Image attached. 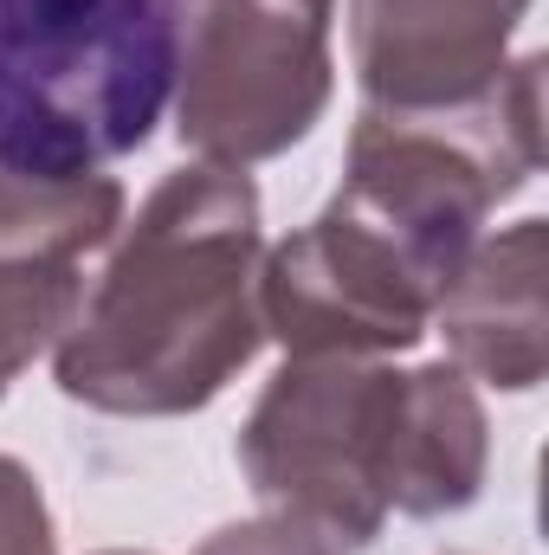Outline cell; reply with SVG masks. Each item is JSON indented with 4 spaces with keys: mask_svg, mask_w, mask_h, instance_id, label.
<instances>
[{
    "mask_svg": "<svg viewBox=\"0 0 549 555\" xmlns=\"http://www.w3.org/2000/svg\"><path fill=\"white\" fill-rule=\"evenodd\" d=\"M259 330L284 343V356H362L388 362L413 349L439 310V284L382 233L369 214L330 207L291 233L284 246L259 253Z\"/></svg>",
    "mask_w": 549,
    "mask_h": 555,
    "instance_id": "5b68a950",
    "label": "cell"
},
{
    "mask_svg": "<svg viewBox=\"0 0 549 555\" xmlns=\"http://www.w3.org/2000/svg\"><path fill=\"white\" fill-rule=\"evenodd\" d=\"M194 555H343L330 550L323 537H310L304 524H291V517H253V524H227V530H214L207 543Z\"/></svg>",
    "mask_w": 549,
    "mask_h": 555,
    "instance_id": "30bf717a",
    "label": "cell"
},
{
    "mask_svg": "<svg viewBox=\"0 0 549 555\" xmlns=\"http://www.w3.org/2000/svg\"><path fill=\"white\" fill-rule=\"evenodd\" d=\"M104 555H137V550H104Z\"/></svg>",
    "mask_w": 549,
    "mask_h": 555,
    "instance_id": "8fae6325",
    "label": "cell"
},
{
    "mask_svg": "<svg viewBox=\"0 0 549 555\" xmlns=\"http://www.w3.org/2000/svg\"><path fill=\"white\" fill-rule=\"evenodd\" d=\"M194 0H0V175L78 188L175 104Z\"/></svg>",
    "mask_w": 549,
    "mask_h": 555,
    "instance_id": "3957f363",
    "label": "cell"
},
{
    "mask_svg": "<svg viewBox=\"0 0 549 555\" xmlns=\"http://www.w3.org/2000/svg\"><path fill=\"white\" fill-rule=\"evenodd\" d=\"M259 194L246 168H175L117 227L52 343L65 401L124 420L201 414L259 356Z\"/></svg>",
    "mask_w": 549,
    "mask_h": 555,
    "instance_id": "6da1fadb",
    "label": "cell"
},
{
    "mask_svg": "<svg viewBox=\"0 0 549 555\" xmlns=\"http://www.w3.org/2000/svg\"><path fill=\"white\" fill-rule=\"evenodd\" d=\"M544 278H549V220H518L498 240H478L465 272L439 297L433 323L452 349L459 375H478L485 388L531 395L549 369V323H544Z\"/></svg>",
    "mask_w": 549,
    "mask_h": 555,
    "instance_id": "ba28073f",
    "label": "cell"
},
{
    "mask_svg": "<svg viewBox=\"0 0 549 555\" xmlns=\"http://www.w3.org/2000/svg\"><path fill=\"white\" fill-rule=\"evenodd\" d=\"M330 7L336 0H194L175 137L207 168H253L304 142L330 111Z\"/></svg>",
    "mask_w": 549,
    "mask_h": 555,
    "instance_id": "277c9868",
    "label": "cell"
},
{
    "mask_svg": "<svg viewBox=\"0 0 549 555\" xmlns=\"http://www.w3.org/2000/svg\"><path fill=\"white\" fill-rule=\"evenodd\" d=\"M124 227V188L111 175L78 188H26L0 175V401L59 343L85 297V259Z\"/></svg>",
    "mask_w": 549,
    "mask_h": 555,
    "instance_id": "8992f818",
    "label": "cell"
},
{
    "mask_svg": "<svg viewBox=\"0 0 549 555\" xmlns=\"http://www.w3.org/2000/svg\"><path fill=\"white\" fill-rule=\"evenodd\" d=\"M240 465L272 517L369 550L388 517H452L485 491L491 426L452 362L291 356L240 426Z\"/></svg>",
    "mask_w": 549,
    "mask_h": 555,
    "instance_id": "7a4b0ae2",
    "label": "cell"
},
{
    "mask_svg": "<svg viewBox=\"0 0 549 555\" xmlns=\"http://www.w3.org/2000/svg\"><path fill=\"white\" fill-rule=\"evenodd\" d=\"M0 555H59L39 478L7 452H0Z\"/></svg>",
    "mask_w": 549,
    "mask_h": 555,
    "instance_id": "9c48e42d",
    "label": "cell"
},
{
    "mask_svg": "<svg viewBox=\"0 0 549 555\" xmlns=\"http://www.w3.org/2000/svg\"><path fill=\"white\" fill-rule=\"evenodd\" d=\"M531 0H349L362 104L452 111L498 85Z\"/></svg>",
    "mask_w": 549,
    "mask_h": 555,
    "instance_id": "52a82bcc",
    "label": "cell"
}]
</instances>
